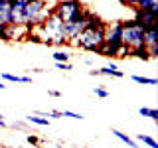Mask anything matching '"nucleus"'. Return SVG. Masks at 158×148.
<instances>
[{
  "label": "nucleus",
  "mask_w": 158,
  "mask_h": 148,
  "mask_svg": "<svg viewBox=\"0 0 158 148\" xmlns=\"http://www.w3.org/2000/svg\"><path fill=\"white\" fill-rule=\"evenodd\" d=\"M34 32L42 38V43L44 46H49V47H57L61 49L63 46H67V38H65V24L59 20L56 14H49V16L44 20L40 26L34 28Z\"/></svg>",
  "instance_id": "1"
},
{
  "label": "nucleus",
  "mask_w": 158,
  "mask_h": 148,
  "mask_svg": "<svg viewBox=\"0 0 158 148\" xmlns=\"http://www.w3.org/2000/svg\"><path fill=\"white\" fill-rule=\"evenodd\" d=\"M105 28H107L105 20H101L93 28H85L75 38V42H71V46L83 49V51H89V53H97L99 47L105 43Z\"/></svg>",
  "instance_id": "2"
},
{
  "label": "nucleus",
  "mask_w": 158,
  "mask_h": 148,
  "mask_svg": "<svg viewBox=\"0 0 158 148\" xmlns=\"http://www.w3.org/2000/svg\"><path fill=\"white\" fill-rule=\"evenodd\" d=\"M46 0H28V4H26V8H24V26H28V28H36L40 26V24L46 20L49 14H52V8L46 6Z\"/></svg>",
  "instance_id": "3"
},
{
  "label": "nucleus",
  "mask_w": 158,
  "mask_h": 148,
  "mask_svg": "<svg viewBox=\"0 0 158 148\" xmlns=\"http://www.w3.org/2000/svg\"><path fill=\"white\" fill-rule=\"evenodd\" d=\"M52 12L65 24V22L81 18L83 12H85V6H83L81 0H57V2L52 6Z\"/></svg>",
  "instance_id": "4"
},
{
  "label": "nucleus",
  "mask_w": 158,
  "mask_h": 148,
  "mask_svg": "<svg viewBox=\"0 0 158 148\" xmlns=\"http://www.w3.org/2000/svg\"><path fill=\"white\" fill-rule=\"evenodd\" d=\"M123 24V46L127 49H135L144 46L142 36H144V28L135 20H121Z\"/></svg>",
  "instance_id": "5"
},
{
  "label": "nucleus",
  "mask_w": 158,
  "mask_h": 148,
  "mask_svg": "<svg viewBox=\"0 0 158 148\" xmlns=\"http://www.w3.org/2000/svg\"><path fill=\"white\" fill-rule=\"evenodd\" d=\"M87 28V8L83 12L81 18L77 20H71V22H65V38H67V46H71V42H75V38L83 30Z\"/></svg>",
  "instance_id": "6"
},
{
  "label": "nucleus",
  "mask_w": 158,
  "mask_h": 148,
  "mask_svg": "<svg viewBox=\"0 0 158 148\" xmlns=\"http://www.w3.org/2000/svg\"><path fill=\"white\" fill-rule=\"evenodd\" d=\"M135 22H138L142 28H150V26H158V12H152V10H140L135 8Z\"/></svg>",
  "instance_id": "7"
},
{
  "label": "nucleus",
  "mask_w": 158,
  "mask_h": 148,
  "mask_svg": "<svg viewBox=\"0 0 158 148\" xmlns=\"http://www.w3.org/2000/svg\"><path fill=\"white\" fill-rule=\"evenodd\" d=\"M142 42H144V46H146V47H150V46H158V26L144 28V36H142Z\"/></svg>",
  "instance_id": "8"
},
{
  "label": "nucleus",
  "mask_w": 158,
  "mask_h": 148,
  "mask_svg": "<svg viewBox=\"0 0 158 148\" xmlns=\"http://www.w3.org/2000/svg\"><path fill=\"white\" fill-rule=\"evenodd\" d=\"M97 75H109V77H117V79H121L125 73L118 69L115 63H109L107 67H103V69H97Z\"/></svg>",
  "instance_id": "9"
},
{
  "label": "nucleus",
  "mask_w": 158,
  "mask_h": 148,
  "mask_svg": "<svg viewBox=\"0 0 158 148\" xmlns=\"http://www.w3.org/2000/svg\"><path fill=\"white\" fill-rule=\"evenodd\" d=\"M0 77H2L4 81H8V83H24V85L32 83V77H30V75H12V73H2Z\"/></svg>",
  "instance_id": "10"
},
{
  "label": "nucleus",
  "mask_w": 158,
  "mask_h": 148,
  "mask_svg": "<svg viewBox=\"0 0 158 148\" xmlns=\"http://www.w3.org/2000/svg\"><path fill=\"white\" fill-rule=\"evenodd\" d=\"M128 57H136V59H142V61H150V56H148L146 46H140V47H135V49H128Z\"/></svg>",
  "instance_id": "11"
},
{
  "label": "nucleus",
  "mask_w": 158,
  "mask_h": 148,
  "mask_svg": "<svg viewBox=\"0 0 158 148\" xmlns=\"http://www.w3.org/2000/svg\"><path fill=\"white\" fill-rule=\"evenodd\" d=\"M113 134H115L117 138H118V140H121V142H125V144L128 146V148H138V144H136V140H132V138L131 136H128V134H125V132H121V130H117V128H113Z\"/></svg>",
  "instance_id": "12"
},
{
  "label": "nucleus",
  "mask_w": 158,
  "mask_h": 148,
  "mask_svg": "<svg viewBox=\"0 0 158 148\" xmlns=\"http://www.w3.org/2000/svg\"><path fill=\"white\" fill-rule=\"evenodd\" d=\"M52 56H53V61H56V63H69V57H71V53H67L65 49H56Z\"/></svg>",
  "instance_id": "13"
},
{
  "label": "nucleus",
  "mask_w": 158,
  "mask_h": 148,
  "mask_svg": "<svg viewBox=\"0 0 158 148\" xmlns=\"http://www.w3.org/2000/svg\"><path fill=\"white\" fill-rule=\"evenodd\" d=\"M138 115H140V117H148V118H150V121H158V111H156V109H150V107H140V109H138Z\"/></svg>",
  "instance_id": "14"
},
{
  "label": "nucleus",
  "mask_w": 158,
  "mask_h": 148,
  "mask_svg": "<svg viewBox=\"0 0 158 148\" xmlns=\"http://www.w3.org/2000/svg\"><path fill=\"white\" fill-rule=\"evenodd\" d=\"M136 8H140V10H152V12H158V0H140Z\"/></svg>",
  "instance_id": "15"
},
{
  "label": "nucleus",
  "mask_w": 158,
  "mask_h": 148,
  "mask_svg": "<svg viewBox=\"0 0 158 148\" xmlns=\"http://www.w3.org/2000/svg\"><path fill=\"white\" fill-rule=\"evenodd\" d=\"M26 122H32V125H38V126H48L49 125V118L38 117V115H28L26 117Z\"/></svg>",
  "instance_id": "16"
},
{
  "label": "nucleus",
  "mask_w": 158,
  "mask_h": 148,
  "mask_svg": "<svg viewBox=\"0 0 158 148\" xmlns=\"http://www.w3.org/2000/svg\"><path fill=\"white\" fill-rule=\"evenodd\" d=\"M136 140H138V142H142V144H146L148 148H158V142L154 140V138L148 136V134H142V132L136 136Z\"/></svg>",
  "instance_id": "17"
},
{
  "label": "nucleus",
  "mask_w": 158,
  "mask_h": 148,
  "mask_svg": "<svg viewBox=\"0 0 158 148\" xmlns=\"http://www.w3.org/2000/svg\"><path fill=\"white\" fill-rule=\"evenodd\" d=\"M132 81L140 83V85H156L154 77H146V75H132Z\"/></svg>",
  "instance_id": "18"
},
{
  "label": "nucleus",
  "mask_w": 158,
  "mask_h": 148,
  "mask_svg": "<svg viewBox=\"0 0 158 148\" xmlns=\"http://www.w3.org/2000/svg\"><path fill=\"white\" fill-rule=\"evenodd\" d=\"M61 117H69V118H73V121H83V117L81 113H73V111H61Z\"/></svg>",
  "instance_id": "19"
},
{
  "label": "nucleus",
  "mask_w": 158,
  "mask_h": 148,
  "mask_svg": "<svg viewBox=\"0 0 158 148\" xmlns=\"http://www.w3.org/2000/svg\"><path fill=\"white\" fill-rule=\"evenodd\" d=\"M26 142L30 146H34V148H38L40 144H42V140H40V136H36V134H28L26 136Z\"/></svg>",
  "instance_id": "20"
},
{
  "label": "nucleus",
  "mask_w": 158,
  "mask_h": 148,
  "mask_svg": "<svg viewBox=\"0 0 158 148\" xmlns=\"http://www.w3.org/2000/svg\"><path fill=\"white\" fill-rule=\"evenodd\" d=\"M24 39H26V42H30V43H42V38H40L36 32L26 34V38H24Z\"/></svg>",
  "instance_id": "21"
},
{
  "label": "nucleus",
  "mask_w": 158,
  "mask_h": 148,
  "mask_svg": "<svg viewBox=\"0 0 158 148\" xmlns=\"http://www.w3.org/2000/svg\"><path fill=\"white\" fill-rule=\"evenodd\" d=\"M93 93H95V97H99V99H107L109 97V91H107V89H103V87H95V89H93Z\"/></svg>",
  "instance_id": "22"
},
{
  "label": "nucleus",
  "mask_w": 158,
  "mask_h": 148,
  "mask_svg": "<svg viewBox=\"0 0 158 148\" xmlns=\"http://www.w3.org/2000/svg\"><path fill=\"white\" fill-rule=\"evenodd\" d=\"M0 39H2V42H10V38H8V26H4V24H0Z\"/></svg>",
  "instance_id": "23"
},
{
  "label": "nucleus",
  "mask_w": 158,
  "mask_h": 148,
  "mask_svg": "<svg viewBox=\"0 0 158 148\" xmlns=\"http://www.w3.org/2000/svg\"><path fill=\"white\" fill-rule=\"evenodd\" d=\"M118 2H121L123 6H128L131 10H135V8L138 6V2H140V0H118Z\"/></svg>",
  "instance_id": "24"
},
{
  "label": "nucleus",
  "mask_w": 158,
  "mask_h": 148,
  "mask_svg": "<svg viewBox=\"0 0 158 148\" xmlns=\"http://www.w3.org/2000/svg\"><path fill=\"white\" fill-rule=\"evenodd\" d=\"M56 67L61 69V71H71V69H73L71 63H56Z\"/></svg>",
  "instance_id": "25"
},
{
  "label": "nucleus",
  "mask_w": 158,
  "mask_h": 148,
  "mask_svg": "<svg viewBox=\"0 0 158 148\" xmlns=\"http://www.w3.org/2000/svg\"><path fill=\"white\" fill-rule=\"evenodd\" d=\"M48 95H49V97H61V93L56 91V89H49V91H48Z\"/></svg>",
  "instance_id": "26"
},
{
  "label": "nucleus",
  "mask_w": 158,
  "mask_h": 148,
  "mask_svg": "<svg viewBox=\"0 0 158 148\" xmlns=\"http://www.w3.org/2000/svg\"><path fill=\"white\" fill-rule=\"evenodd\" d=\"M4 126H6V121H4V117L0 115V128H4Z\"/></svg>",
  "instance_id": "27"
},
{
  "label": "nucleus",
  "mask_w": 158,
  "mask_h": 148,
  "mask_svg": "<svg viewBox=\"0 0 158 148\" xmlns=\"http://www.w3.org/2000/svg\"><path fill=\"white\" fill-rule=\"evenodd\" d=\"M83 61H85V65H93V59H91V57H85Z\"/></svg>",
  "instance_id": "28"
},
{
  "label": "nucleus",
  "mask_w": 158,
  "mask_h": 148,
  "mask_svg": "<svg viewBox=\"0 0 158 148\" xmlns=\"http://www.w3.org/2000/svg\"><path fill=\"white\" fill-rule=\"evenodd\" d=\"M14 128H24V122H14Z\"/></svg>",
  "instance_id": "29"
},
{
  "label": "nucleus",
  "mask_w": 158,
  "mask_h": 148,
  "mask_svg": "<svg viewBox=\"0 0 158 148\" xmlns=\"http://www.w3.org/2000/svg\"><path fill=\"white\" fill-rule=\"evenodd\" d=\"M6 4H8V0H0V8H2V6H6Z\"/></svg>",
  "instance_id": "30"
},
{
  "label": "nucleus",
  "mask_w": 158,
  "mask_h": 148,
  "mask_svg": "<svg viewBox=\"0 0 158 148\" xmlns=\"http://www.w3.org/2000/svg\"><path fill=\"white\" fill-rule=\"evenodd\" d=\"M4 89H6V85H4V83L0 81V91H4Z\"/></svg>",
  "instance_id": "31"
},
{
  "label": "nucleus",
  "mask_w": 158,
  "mask_h": 148,
  "mask_svg": "<svg viewBox=\"0 0 158 148\" xmlns=\"http://www.w3.org/2000/svg\"><path fill=\"white\" fill-rule=\"evenodd\" d=\"M46 2H48V0H46Z\"/></svg>",
  "instance_id": "32"
}]
</instances>
